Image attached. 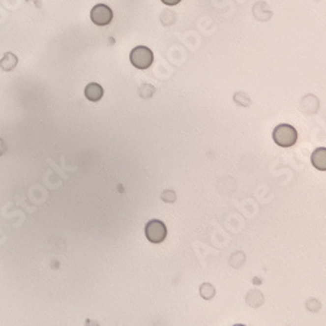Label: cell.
<instances>
[{
    "label": "cell",
    "mask_w": 326,
    "mask_h": 326,
    "mask_svg": "<svg viewBox=\"0 0 326 326\" xmlns=\"http://www.w3.org/2000/svg\"><path fill=\"white\" fill-rule=\"evenodd\" d=\"M274 143L282 148H290L297 141L296 129L290 124H279L273 131Z\"/></svg>",
    "instance_id": "obj_1"
},
{
    "label": "cell",
    "mask_w": 326,
    "mask_h": 326,
    "mask_svg": "<svg viewBox=\"0 0 326 326\" xmlns=\"http://www.w3.org/2000/svg\"><path fill=\"white\" fill-rule=\"evenodd\" d=\"M129 59H131L133 67H136L137 69H148L153 64L154 55L153 51L148 49L147 46H137L131 51Z\"/></svg>",
    "instance_id": "obj_2"
},
{
    "label": "cell",
    "mask_w": 326,
    "mask_h": 326,
    "mask_svg": "<svg viewBox=\"0 0 326 326\" xmlns=\"http://www.w3.org/2000/svg\"><path fill=\"white\" fill-rule=\"evenodd\" d=\"M145 237L154 244L165 241L166 237H167V229H166L165 223L162 221H158V219H151L148 222L147 227H145Z\"/></svg>",
    "instance_id": "obj_3"
},
{
    "label": "cell",
    "mask_w": 326,
    "mask_h": 326,
    "mask_svg": "<svg viewBox=\"0 0 326 326\" xmlns=\"http://www.w3.org/2000/svg\"><path fill=\"white\" fill-rule=\"evenodd\" d=\"M90 19L98 27H106V25H109L113 21L114 12L106 4H97V5H94L91 8Z\"/></svg>",
    "instance_id": "obj_4"
},
{
    "label": "cell",
    "mask_w": 326,
    "mask_h": 326,
    "mask_svg": "<svg viewBox=\"0 0 326 326\" xmlns=\"http://www.w3.org/2000/svg\"><path fill=\"white\" fill-rule=\"evenodd\" d=\"M253 15L259 21H267L271 19L273 12L265 1H259L253 5Z\"/></svg>",
    "instance_id": "obj_5"
},
{
    "label": "cell",
    "mask_w": 326,
    "mask_h": 326,
    "mask_svg": "<svg viewBox=\"0 0 326 326\" xmlns=\"http://www.w3.org/2000/svg\"><path fill=\"white\" fill-rule=\"evenodd\" d=\"M312 165L315 166L316 169L320 171H325L326 170V149L325 148H319L312 153L311 157Z\"/></svg>",
    "instance_id": "obj_6"
},
{
    "label": "cell",
    "mask_w": 326,
    "mask_h": 326,
    "mask_svg": "<svg viewBox=\"0 0 326 326\" xmlns=\"http://www.w3.org/2000/svg\"><path fill=\"white\" fill-rule=\"evenodd\" d=\"M17 64H19V58L13 53H5L0 59V68L4 72L13 71L17 67Z\"/></svg>",
    "instance_id": "obj_7"
},
{
    "label": "cell",
    "mask_w": 326,
    "mask_h": 326,
    "mask_svg": "<svg viewBox=\"0 0 326 326\" xmlns=\"http://www.w3.org/2000/svg\"><path fill=\"white\" fill-rule=\"evenodd\" d=\"M85 97L91 102H98L103 97V88L97 83H90L85 88Z\"/></svg>",
    "instance_id": "obj_8"
},
{
    "label": "cell",
    "mask_w": 326,
    "mask_h": 326,
    "mask_svg": "<svg viewBox=\"0 0 326 326\" xmlns=\"http://www.w3.org/2000/svg\"><path fill=\"white\" fill-rule=\"evenodd\" d=\"M263 301H264L263 294L260 293V291H257V290H253V291H251V293L247 295V303L249 304L251 307L257 308L259 305L263 304Z\"/></svg>",
    "instance_id": "obj_9"
},
{
    "label": "cell",
    "mask_w": 326,
    "mask_h": 326,
    "mask_svg": "<svg viewBox=\"0 0 326 326\" xmlns=\"http://www.w3.org/2000/svg\"><path fill=\"white\" fill-rule=\"evenodd\" d=\"M200 294L204 299H211V297L215 295V289L210 283H204L201 287H200Z\"/></svg>",
    "instance_id": "obj_10"
},
{
    "label": "cell",
    "mask_w": 326,
    "mask_h": 326,
    "mask_svg": "<svg viewBox=\"0 0 326 326\" xmlns=\"http://www.w3.org/2000/svg\"><path fill=\"white\" fill-rule=\"evenodd\" d=\"M234 101L237 102L239 106H241V107L251 106V99H249V97H248L244 91H239V93L235 94V95H234Z\"/></svg>",
    "instance_id": "obj_11"
},
{
    "label": "cell",
    "mask_w": 326,
    "mask_h": 326,
    "mask_svg": "<svg viewBox=\"0 0 326 326\" xmlns=\"http://www.w3.org/2000/svg\"><path fill=\"white\" fill-rule=\"evenodd\" d=\"M161 21L165 27H170L177 21V15L171 11H165L161 15Z\"/></svg>",
    "instance_id": "obj_12"
},
{
    "label": "cell",
    "mask_w": 326,
    "mask_h": 326,
    "mask_svg": "<svg viewBox=\"0 0 326 326\" xmlns=\"http://www.w3.org/2000/svg\"><path fill=\"white\" fill-rule=\"evenodd\" d=\"M154 91H155V89L150 84H144L139 89V94L141 98H150L154 94Z\"/></svg>",
    "instance_id": "obj_13"
},
{
    "label": "cell",
    "mask_w": 326,
    "mask_h": 326,
    "mask_svg": "<svg viewBox=\"0 0 326 326\" xmlns=\"http://www.w3.org/2000/svg\"><path fill=\"white\" fill-rule=\"evenodd\" d=\"M162 200L163 201H166V203H175V200H177V193L174 191H171V189H167V191H165L163 193H162Z\"/></svg>",
    "instance_id": "obj_14"
},
{
    "label": "cell",
    "mask_w": 326,
    "mask_h": 326,
    "mask_svg": "<svg viewBox=\"0 0 326 326\" xmlns=\"http://www.w3.org/2000/svg\"><path fill=\"white\" fill-rule=\"evenodd\" d=\"M181 0H162V3H165L166 5H177Z\"/></svg>",
    "instance_id": "obj_15"
},
{
    "label": "cell",
    "mask_w": 326,
    "mask_h": 326,
    "mask_svg": "<svg viewBox=\"0 0 326 326\" xmlns=\"http://www.w3.org/2000/svg\"><path fill=\"white\" fill-rule=\"evenodd\" d=\"M5 151H7V145H5V143H4L3 140L0 139V155H3Z\"/></svg>",
    "instance_id": "obj_16"
},
{
    "label": "cell",
    "mask_w": 326,
    "mask_h": 326,
    "mask_svg": "<svg viewBox=\"0 0 326 326\" xmlns=\"http://www.w3.org/2000/svg\"><path fill=\"white\" fill-rule=\"evenodd\" d=\"M27 1H28V3H34V4H35V5H37L38 8L42 7L41 0H27Z\"/></svg>",
    "instance_id": "obj_17"
}]
</instances>
